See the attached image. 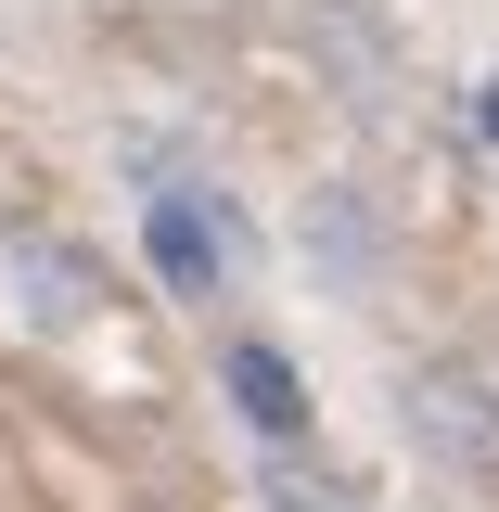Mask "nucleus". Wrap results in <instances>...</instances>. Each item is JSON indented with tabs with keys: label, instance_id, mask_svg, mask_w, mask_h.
Wrapping results in <instances>:
<instances>
[{
	"label": "nucleus",
	"instance_id": "4",
	"mask_svg": "<svg viewBox=\"0 0 499 512\" xmlns=\"http://www.w3.org/2000/svg\"><path fill=\"white\" fill-rule=\"evenodd\" d=\"M269 500H282V512H359V500H346V487H308V474H282Z\"/></svg>",
	"mask_w": 499,
	"mask_h": 512
},
{
	"label": "nucleus",
	"instance_id": "5",
	"mask_svg": "<svg viewBox=\"0 0 499 512\" xmlns=\"http://www.w3.org/2000/svg\"><path fill=\"white\" fill-rule=\"evenodd\" d=\"M474 128H487V154H499V77H487V90H474Z\"/></svg>",
	"mask_w": 499,
	"mask_h": 512
},
{
	"label": "nucleus",
	"instance_id": "3",
	"mask_svg": "<svg viewBox=\"0 0 499 512\" xmlns=\"http://www.w3.org/2000/svg\"><path fill=\"white\" fill-rule=\"evenodd\" d=\"M231 397H244V423H256V436H308V384L282 372L269 346H231Z\"/></svg>",
	"mask_w": 499,
	"mask_h": 512
},
{
	"label": "nucleus",
	"instance_id": "2",
	"mask_svg": "<svg viewBox=\"0 0 499 512\" xmlns=\"http://www.w3.org/2000/svg\"><path fill=\"white\" fill-rule=\"evenodd\" d=\"M218 205H154V269L180 282V295H218V269H231V231H205Z\"/></svg>",
	"mask_w": 499,
	"mask_h": 512
},
{
	"label": "nucleus",
	"instance_id": "1",
	"mask_svg": "<svg viewBox=\"0 0 499 512\" xmlns=\"http://www.w3.org/2000/svg\"><path fill=\"white\" fill-rule=\"evenodd\" d=\"M410 423H423L436 461H461L474 487H499V384H487V372H461V359L410 372Z\"/></svg>",
	"mask_w": 499,
	"mask_h": 512
}]
</instances>
